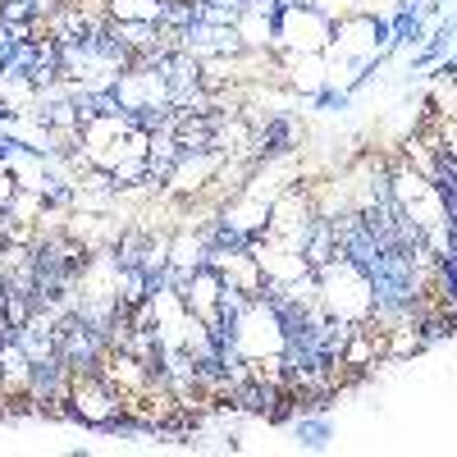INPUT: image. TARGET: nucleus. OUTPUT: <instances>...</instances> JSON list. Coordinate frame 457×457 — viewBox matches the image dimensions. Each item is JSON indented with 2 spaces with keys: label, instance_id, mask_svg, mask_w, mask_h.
<instances>
[{
  "label": "nucleus",
  "instance_id": "20e7f679",
  "mask_svg": "<svg viewBox=\"0 0 457 457\" xmlns=\"http://www.w3.org/2000/svg\"><path fill=\"white\" fill-rule=\"evenodd\" d=\"M312 110H320V114H348L353 110V92L348 87H334V83H320L312 96H302Z\"/></svg>",
  "mask_w": 457,
  "mask_h": 457
},
{
  "label": "nucleus",
  "instance_id": "7ed1b4c3",
  "mask_svg": "<svg viewBox=\"0 0 457 457\" xmlns=\"http://www.w3.org/2000/svg\"><path fill=\"white\" fill-rule=\"evenodd\" d=\"M389 28H394V51H416L426 42V32H430L426 14H407V10H394Z\"/></svg>",
  "mask_w": 457,
  "mask_h": 457
},
{
  "label": "nucleus",
  "instance_id": "f257e3e1",
  "mask_svg": "<svg viewBox=\"0 0 457 457\" xmlns=\"http://www.w3.org/2000/svg\"><path fill=\"white\" fill-rule=\"evenodd\" d=\"M252 124V137H247V151L243 161L252 165H270V161H293L302 142H307V129H302V120L293 110H270L265 120H247Z\"/></svg>",
  "mask_w": 457,
  "mask_h": 457
},
{
  "label": "nucleus",
  "instance_id": "f03ea898",
  "mask_svg": "<svg viewBox=\"0 0 457 457\" xmlns=\"http://www.w3.org/2000/svg\"><path fill=\"white\" fill-rule=\"evenodd\" d=\"M288 426H293V439H297L302 448H312V453H320V448L334 444V421H329V411H297Z\"/></svg>",
  "mask_w": 457,
  "mask_h": 457
}]
</instances>
